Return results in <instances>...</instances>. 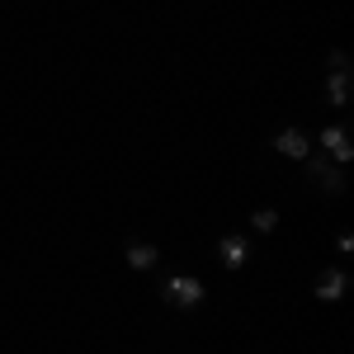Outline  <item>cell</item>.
Listing matches in <instances>:
<instances>
[{"instance_id": "cell-1", "label": "cell", "mask_w": 354, "mask_h": 354, "mask_svg": "<svg viewBox=\"0 0 354 354\" xmlns=\"http://www.w3.org/2000/svg\"><path fill=\"white\" fill-rule=\"evenodd\" d=\"M161 298L170 302V307H180V312H194L198 302L208 298V288H203L194 274H170V279L161 283Z\"/></svg>"}, {"instance_id": "cell-2", "label": "cell", "mask_w": 354, "mask_h": 354, "mask_svg": "<svg viewBox=\"0 0 354 354\" xmlns=\"http://www.w3.org/2000/svg\"><path fill=\"white\" fill-rule=\"evenodd\" d=\"M302 165H307V175H312L326 194H345V170H340L335 161H326V151H322V156H302Z\"/></svg>"}, {"instance_id": "cell-3", "label": "cell", "mask_w": 354, "mask_h": 354, "mask_svg": "<svg viewBox=\"0 0 354 354\" xmlns=\"http://www.w3.org/2000/svg\"><path fill=\"white\" fill-rule=\"evenodd\" d=\"M317 142H322V151H330V161H335V165H350L354 147H350V128H345V123L326 128V133L317 137Z\"/></svg>"}, {"instance_id": "cell-4", "label": "cell", "mask_w": 354, "mask_h": 354, "mask_svg": "<svg viewBox=\"0 0 354 354\" xmlns=\"http://www.w3.org/2000/svg\"><path fill=\"white\" fill-rule=\"evenodd\" d=\"M345 288H350V274L330 265V270L317 274V288H312V293H317L322 302H340V298H345Z\"/></svg>"}, {"instance_id": "cell-5", "label": "cell", "mask_w": 354, "mask_h": 354, "mask_svg": "<svg viewBox=\"0 0 354 354\" xmlns=\"http://www.w3.org/2000/svg\"><path fill=\"white\" fill-rule=\"evenodd\" d=\"M218 260L227 265V270H241L245 260H250V236H241V232L222 236V241H218Z\"/></svg>"}, {"instance_id": "cell-6", "label": "cell", "mask_w": 354, "mask_h": 354, "mask_svg": "<svg viewBox=\"0 0 354 354\" xmlns=\"http://www.w3.org/2000/svg\"><path fill=\"white\" fill-rule=\"evenodd\" d=\"M274 151L288 156V161H302V156H312V142H307L302 128H283V133L274 137Z\"/></svg>"}, {"instance_id": "cell-7", "label": "cell", "mask_w": 354, "mask_h": 354, "mask_svg": "<svg viewBox=\"0 0 354 354\" xmlns=\"http://www.w3.org/2000/svg\"><path fill=\"white\" fill-rule=\"evenodd\" d=\"M350 85H354V71H330L326 76V104L345 109L350 104Z\"/></svg>"}, {"instance_id": "cell-8", "label": "cell", "mask_w": 354, "mask_h": 354, "mask_svg": "<svg viewBox=\"0 0 354 354\" xmlns=\"http://www.w3.org/2000/svg\"><path fill=\"white\" fill-rule=\"evenodd\" d=\"M123 260H128V270H156V260H161V250L151 241H133L123 250Z\"/></svg>"}, {"instance_id": "cell-9", "label": "cell", "mask_w": 354, "mask_h": 354, "mask_svg": "<svg viewBox=\"0 0 354 354\" xmlns=\"http://www.w3.org/2000/svg\"><path fill=\"white\" fill-rule=\"evenodd\" d=\"M250 227H255V232H274V227H279V213H274V208H260V213H250Z\"/></svg>"}, {"instance_id": "cell-10", "label": "cell", "mask_w": 354, "mask_h": 354, "mask_svg": "<svg viewBox=\"0 0 354 354\" xmlns=\"http://www.w3.org/2000/svg\"><path fill=\"white\" fill-rule=\"evenodd\" d=\"M330 71H350V53H330Z\"/></svg>"}, {"instance_id": "cell-11", "label": "cell", "mask_w": 354, "mask_h": 354, "mask_svg": "<svg viewBox=\"0 0 354 354\" xmlns=\"http://www.w3.org/2000/svg\"><path fill=\"white\" fill-rule=\"evenodd\" d=\"M335 250H340V255H350V250H354V236H350V232H340V236H335Z\"/></svg>"}]
</instances>
